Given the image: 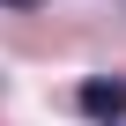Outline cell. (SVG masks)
Instances as JSON below:
<instances>
[{
  "label": "cell",
  "instance_id": "obj_1",
  "mask_svg": "<svg viewBox=\"0 0 126 126\" xmlns=\"http://www.w3.org/2000/svg\"><path fill=\"white\" fill-rule=\"evenodd\" d=\"M82 111H89V119H104V126H119V119H126V82H119V74L82 82Z\"/></svg>",
  "mask_w": 126,
  "mask_h": 126
},
{
  "label": "cell",
  "instance_id": "obj_2",
  "mask_svg": "<svg viewBox=\"0 0 126 126\" xmlns=\"http://www.w3.org/2000/svg\"><path fill=\"white\" fill-rule=\"evenodd\" d=\"M8 8H45V0H8Z\"/></svg>",
  "mask_w": 126,
  "mask_h": 126
}]
</instances>
